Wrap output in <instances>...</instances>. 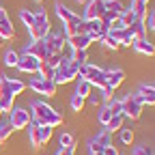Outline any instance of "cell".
I'll use <instances>...</instances> for the list:
<instances>
[{
  "label": "cell",
  "mask_w": 155,
  "mask_h": 155,
  "mask_svg": "<svg viewBox=\"0 0 155 155\" xmlns=\"http://www.w3.org/2000/svg\"><path fill=\"white\" fill-rule=\"evenodd\" d=\"M30 116H32V123L37 125H50V127H58L63 125V114L56 112L50 104L45 101H32L30 106Z\"/></svg>",
  "instance_id": "obj_1"
},
{
  "label": "cell",
  "mask_w": 155,
  "mask_h": 155,
  "mask_svg": "<svg viewBox=\"0 0 155 155\" xmlns=\"http://www.w3.org/2000/svg\"><path fill=\"white\" fill-rule=\"evenodd\" d=\"M78 78H80V80H86L93 88H99V91H104V88L108 86V84H106L104 69L95 67V65H91V63L80 65V69H78Z\"/></svg>",
  "instance_id": "obj_2"
},
{
  "label": "cell",
  "mask_w": 155,
  "mask_h": 155,
  "mask_svg": "<svg viewBox=\"0 0 155 155\" xmlns=\"http://www.w3.org/2000/svg\"><path fill=\"white\" fill-rule=\"evenodd\" d=\"M78 69H80V65L73 63L71 58H65L63 56L61 65L54 69V82L56 84H69V82L78 80Z\"/></svg>",
  "instance_id": "obj_3"
},
{
  "label": "cell",
  "mask_w": 155,
  "mask_h": 155,
  "mask_svg": "<svg viewBox=\"0 0 155 155\" xmlns=\"http://www.w3.org/2000/svg\"><path fill=\"white\" fill-rule=\"evenodd\" d=\"M30 32V39L32 41H37V39H45L48 32H50V19H48V13L43 9H39L35 13V24L28 28Z\"/></svg>",
  "instance_id": "obj_4"
},
{
  "label": "cell",
  "mask_w": 155,
  "mask_h": 155,
  "mask_svg": "<svg viewBox=\"0 0 155 155\" xmlns=\"http://www.w3.org/2000/svg\"><path fill=\"white\" fill-rule=\"evenodd\" d=\"M121 106H123V116H125V119H131V121H136V119H140V114H142V104H140V99H138V97H136V93L131 95H125L123 97V99H121Z\"/></svg>",
  "instance_id": "obj_5"
},
{
  "label": "cell",
  "mask_w": 155,
  "mask_h": 155,
  "mask_svg": "<svg viewBox=\"0 0 155 155\" xmlns=\"http://www.w3.org/2000/svg\"><path fill=\"white\" fill-rule=\"evenodd\" d=\"M58 84L54 80H43V78H30V91H35L37 95H45V97H54L56 95Z\"/></svg>",
  "instance_id": "obj_6"
},
{
  "label": "cell",
  "mask_w": 155,
  "mask_h": 155,
  "mask_svg": "<svg viewBox=\"0 0 155 155\" xmlns=\"http://www.w3.org/2000/svg\"><path fill=\"white\" fill-rule=\"evenodd\" d=\"M11 127L13 129H26L30 123H32V116H30V110L26 108H13L11 110Z\"/></svg>",
  "instance_id": "obj_7"
},
{
  "label": "cell",
  "mask_w": 155,
  "mask_h": 155,
  "mask_svg": "<svg viewBox=\"0 0 155 155\" xmlns=\"http://www.w3.org/2000/svg\"><path fill=\"white\" fill-rule=\"evenodd\" d=\"M13 104H15V95L9 91L7 75H0V108H2V112H11Z\"/></svg>",
  "instance_id": "obj_8"
},
{
  "label": "cell",
  "mask_w": 155,
  "mask_h": 155,
  "mask_svg": "<svg viewBox=\"0 0 155 155\" xmlns=\"http://www.w3.org/2000/svg\"><path fill=\"white\" fill-rule=\"evenodd\" d=\"M39 65H41V61H39L37 56H32V54H26V52L19 56V61H17V69L22 73H30V75H37Z\"/></svg>",
  "instance_id": "obj_9"
},
{
  "label": "cell",
  "mask_w": 155,
  "mask_h": 155,
  "mask_svg": "<svg viewBox=\"0 0 155 155\" xmlns=\"http://www.w3.org/2000/svg\"><path fill=\"white\" fill-rule=\"evenodd\" d=\"M45 45L50 50V54H63V48L67 45V37L63 32H48L45 37Z\"/></svg>",
  "instance_id": "obj_10"
},
{
  "label": "cell",
  "mask_w": 155,
  "mask_h": 155,
  "mask_svg": "<svg viewBox=\"0 0 155 155\" xmlns=\"http://www.w3.org/2000/svg\"><path fill=\"white\" fill-rule=\"evenodd\" d=\"M104 13H106L104 0H88L82 19H86V22H93V19H101V17H104Z\"/></svg>",
  "instance_id": "obj_11"
},
{
  "label": "cell",
  "mask_w": 155,
  "mask_h": 155,
  "mask_svg": "<svg viewBox=\"0 0 155 155\" xmlns=\"http://www.w3.org/2000/svg\"><path fill=\"white\" fill-rule=\"evenodd\" d=\"M104 75H106V84H108L112 91H116V88L123 84V80H125V71H123L121 67H110V69H104Z\"/></svg>",
  "instance_id": "obj_12"
},
{
  "label": "cell",
  "mask_w": 155,
  "mask_h": 155,
  "mask_svg": "<svg viewBox=\"0 0 155 155\" xmlns=\"http://www.w3.org/2000/svg\"><path fill=\"white\" fill-rule=\"evenodd\" d=\"M24 52H26V54L37 56L41 63H43V61H48V58L52 56V54H50V50H48V45H45V39H37V41H32Z\"/></svg>",
  "instance_id": "obj_13"
},
{
  "label": "cell",
  "mask_w": 155,
  "mask_h": 155,
  "mask_svg": "<svg viewBox=\"0 0 155 155\" xmlns=\"http://www.w3.org/2000/svg\"><path fill=\"white\" fill-rule=\"evenodd\" d=\"M108 35V24H104L101 19H93V22H88V37H91V41H99L101 43V39Z\"/></svg>",
  "instance_id": "obj_14"
},
{
  "label": "cell",
  "mask_w": 155,
  "mask_h": 155,
  "mask_svg": "<svg viewBox=\"0 0 155 155\" xmlns=\"http://www.w3.org/2000/svg\"><path fill=\"white\" fill-rule=\"evenodd\" d=\"M56 15H58V19H61L63 24H67V22H73V24H80V22H82V17L78 15L75 11H71L69 7H65V5H61V2L56 5Z\"/></svg>",
  "instance_id": "obj_15"
},
{
  "label": "cell",
  "mask_w": 155,
  "mask_h": 155,
  "mask_svg": "<svg viewBox=\"0 0 155 155\" xmlns=\"http://www.w3.org/2000/svg\"><path fill=\"white\" fill-rule=\"evenodd\" d=\"M136 97L140 99L142 106H155V86L153 84H142L136 93Z\"/></svg>",
  "instance_id": "obj_16"
},
{
  "label": "cell",
  "mask_w": 155,
  "mask_h": 155,
  "mask_svg": "<svg viewBox=\"0 0 155 155\" xmlns=\"http://www.w3.org/2000/svg\"><path fill=\"white\" fill-rule=\"evenodd\" d=\"M108 35H110L119 45H123V48H131V45H134V37H131V32H129L127 28H121V30H108Z\"/></svg>",
  "instance_id": "obj_17"
},
{
  "label": "cell",
  "mask_w": 155,
  "mask_h": 155,
  "mask_svg": "<svg viewBox=\"0 0 155 155\" xmlns=\"http://www.w3.org/2000/svg\"><path fill=\"white\" fill-rule=\"evenodd\" d=\"M67 43L71 45V50H88V45L93 43L88 35H75V37H69Z\"/></svg>",
  "instance_id": "obj_18"
},
{
  "label": "cell",
  "mask_w": 155,
  "mask_h": 155,
  "mask_svg": "<svg viewBox=\"0 0 155 155\" xmlns=\"http://www.w3.org/2000/svg\"><path fill=\"white\" fill-rule=\"evenodd\" d=\"M147 9H149V0H131V11L138 22L147 19Z\"/></svg>",
  "instance_id": "obj_19"
},
{
  "label": "cell",
  "mask_w": 155,
  "mask_h": 155,
  "mask_svg": "<svg viewBox=\"0 0 155 155\" xmlns=\"http://www.w3.org/2000/svg\"><path fill=\"white\" fill-rule=\"evenodd\" d=\"M134 50L138 54H144V56H155V43H151L149 39H138V41H134Z\"/></svg>",
  "instance_id": "obj_20"
},
{
  "label": "cell",
  "mask_w": 155,
  "mask_h": 155,
  "mask_svg": "<svg viewBox=\"0 0 155 155\" xmlns=\"http://www.w3.org/2000/svg\"><path fill=\"white\" fill-rule=\"evenodd\" d=\"M127 30L131 32L134 41H138V39H147V26H144V22H134L131 26H127Z\"/></svg>",
  "instance_id": "obj_21"
},
{
  "label": "cell",
  "mask_w": 155,
  "mask_h": 155,
  "mask_svg": "<svg viewBox=\"0 0 155 155\" xmlns=\"http://www.w3.org/2000/svg\"><path fill=\"white\" fill-rule=\"evenodd\" d=\"M28 136H30V144L35 147V149H41L43 144H41V131H39V125L37 123H30L28 125Z\"/></svg>",
  "instance_id": "obj_22"
},
{
  "label": "cell",
  "mask_w": 155,
  "mask_h": 155,
  "mask_svg": "<svg viewBox=\"0 0 155 155\" xmlns=\"http://www.w3.org/2000/svg\"><path fill=\"white\" fill-rule=\"evenodd\" d=\"M123 123H125V116H123V114H114L112 119L108 121L106 129H108L110 134H114V131H121V129H123Z\"/></svg>",
  "instance_id": "obj_23"
},
{
  "label": "cell",
  "mask_w": 155,
  "mask_h": 155,
  "mask_svg": "<svg viewBox=\"0 0 155 155\" xmlns=\"http://www.w3.org/2000/svg\"><path fill=\"white\" fill-rule=\"evenodd\" d=\"M13 35H15V30H13L11 19H9V17H5L2 22H0V39H11Z\"/></svg>",
  "instance_id": "obj_24"
},
{
  "label": "cell",
  "mask_w": 155,
  "mask_h": 155,
  "mask_svg": "<svg viewBox=\"0 0 155 155\" xmlns=\"http://www.w3.org/2000/svg\"><path fill=\"white\" fill-rule=\"evenodd\" d=\"M37 75L39 78H43V80H54V67L50 65V63H41L39 65V71H37Z\"/></svg>",
  "instance_id": "obj_25"
},
{
  "label": "cell",
  "mask_w": 155,
  "mask_h": 155,
  "mask_svg": "<svg viewBox=\"0 0 155 155\" xmlns=\"http://www.w3.org/2000/svg\"><path fill=\"white\" fill-rule=\"evenodd\" d=\"M95 140H97V144H99L101 149H104V147H110V144H112V134H110L108 129H101L99 134L95 136Z\"/></svg>",
  "instance_id": "obj_26"
},
{
  "label": "cell",
  "mask_w": 155,
  "mask_h": 155,
  "mask_svg": "<svg viewBox=\"0 0 155 155\" xmlns=\"http://www.w3.org/2000/svg\"><path fill=\"white\" fill-rule=\"evenodd\" d=\"M7 84H9V91H11L13 95L24 93V88H26V84H24L22 80H15V78H7Z\"/></svg>",
  "instance_id": "obj_27"
},
{
  "label": "cell",
  "mask_w": 155,
  "mask_h": 155,
  "mask_svg": "<svg viewBox=\"0 0 155 155\" xmlns=\"http://www.w3.org/2000/svg\"><path fill=\"white\" fill-rule=\"evenodd\" d=\"M112 116H114V114H112V110H110V108L104 104V106L99 108V114H97V121H99V123L106 127V125H108V121L112 119Z\"/></svg>",
  "instance_id": "obj_28"
},
{
  "label": "cell",
  "mask_w": 155,
  "mask_h": 155,
  "mask_svg": "<svg viewBox=\"0 0 155 155\" xmlns=\"http://www.w3.org/2000/svg\"><path fill=\"white\" fill-rule=\"evenodd\" d=\"M69 104H71V110H73V112H82V110H84V106H86V99H84V97H80V95H75V93H73V95H71V101H69Z\"/></svg>",
  "instance_id": "obj_29"
},
{
  "label": "cell",
  "mask_w": 155,
  "mask_h": 155,
  "mask_svg": "<svg viewBox=\"0 0 155 155\" xmlns=\"http://www.w3.org/2000/svg\"><path fill=\"white\" fill-rule=\"evenodd\" d=\"M71 61L78 63V65H86V63H88V52H86V50H73Z\"/></svg>",
  "instance_id": "obj_30"
},
{
  "label": "cell",
  "mask_w": 155,
  "mask_h": 155,
  "mask_svg": "<svg viewBox=\"0 0 155 155\" xmlns=\"http://www.w3.org/2000/svg\"><path fill=\"white\" fill-rule=\"evenodd\" d=\"M93 93V86L86 82V80H80V82H78V88H75V95H80V97H84V99H86V97Z\"/></svg>",
  "instance_id": "obj_31"
},
{
  "label": "cell",
  "mask_w": 155,
  "mask_h": 155,
  "mask_svg": "<svg viewBox=\"0 0 155 155\" xmlns=\"http://www.w3.org/2000/svg\"><path fill=\"white\" fill-rule=\"evenodd\" d=\"M17 61H19V54L15 50H7L5 52V65L7 67H17Z\"/></svg>",
  "instance_id": "obj_32"
},
{
  "label": "cell",
  "mask_w": 155,
  "mask_h": 155,
  "mask_svg": "<svg viewBox=\"0 0 155 155\" xmlns=\"http://www.w3.org/2000/svg\"><path fill=\"white\" fill-rule=\"evenodd\" d=\"M121 22H123V26L127 28V26H131L134 22H138V19H136V15H134L131 9H123V13H121Z\"/></svg>",
  "instance_id": "obj_33"
},
{
  "label": "cell",
  "mask_w": 155,
  "mask_h": 155,
  "mask_svg": "<svg viewBox=\"0 0 155 155\" xmlns=\"http://www.w3.org/2000/svg\"><path fill=\"white\" fill-rule=\"evenodd\" d=\"M39 131H41V144H48V142L52 140L54 127H50V125H39Z\"/></svg>",
  "instance_id": "obj_34"
},
{
  "label": "cell",
  "mask_w": 155,
  "mask_h": 155,
  "mask_svg": "<svg viewBox=\"0 0 155 155\" xmlns=\"http://www.w3.org/2000/svg\"><path fill=\"white\" fill-rule=\"evenodd\" d=\"M58 142H61L63 149H69V147H75V140L71 134H61V138H58Z\"/></svg>",
  "instance_id": "obj_35"
},
{
  "label": "cell",
  "mask_w": 155,
  "mask_h": 155,
  "mask_svg": "<svg viewBox=\"0 0 155 155\" xmlns=\"http://www.w3.org/2000/svg\"><path fill=\"white\" fill-rule=\"evenodd\" d=\"M63 35L69 39V37H75L78 35V24H73V22H67V24H63Z\"/></svg>",
  "instance_id": "obj_36"
},
{
  "label": "cell",
  "mask_w": 155,
  "mask_h": 155,
  "mask_svg": "<svg viewBox=\"0 0 155 155\" xmlns=\"http://www.w3.org/2000/svg\"><path fill=\"white\" fill-rule=\"evenodd\" d=\"M19 17H22V22H24L26 28H30V26L35 24V13H30V11H26V9L19 13Z\"/></svg>",
  "instance_id": "obj_37"
},
{
  "label": "cell",
  "mask_w": 155,
  "mask_h": 155,
  "mask_svg": "<svg viewBox=\"0 0 155 155\" xmlns=\"http://www.w3.org/2000/svg\"><path fill=\"white\" fill-rule=\"evenodd\" d=\"M11 131H13V127H11V123H2L0 125V144H2L9 136H11Z\"/></svg>",
  "instance_id": "obj_38"
},
{
  "label": "cell",
  "mask_w": 155,
  "mask_h": 155,
  "mask_svg": "<svg viewBox=\"0 0 155 155\" xmlns=\"http://www.w3.org/2000/svg\"><path fill=\"white\" fill-rule=\"evenodd\" d=\"M121 142L127 144V147L134 144V131L131 129H121Z\"/></svg>",
  "instance_id": "obj_39"
},
{
  "label": "cell",
  "mask_w": 155,
  "mask_h": 155,
  "mask_svg": "<svg viewBox=\"0 0 155 155\" xmlns=\"http://www.w3.org/2000/svg\"><path fill=\"white\" fill-rule=\"evenodd\" d=\"M106 106L112 110V114H123V112H121V110H123V106H121V99H112V101H108Z\"/></svg>",
  "instance_id": "obj_40"
},
{
  "label": "cell",
  "mask_w": 155,
  "mask_h": 155,
  "mask_svg": "<svg viewBox=\"0 0 155 155\" xmlns=\"http://www.w3.org/2000/svg\"><path fill=\"white\" fill-rule=\"evenodd\" d=\"M101 43H104V48H108V50H116V48H121V45H119V43H116L114 39L110 37V35H106V37L101 39Z\"/></svg>",
  "instance_id": "obj_41"
},
{
  "label": "cell",
  "mask_w": 155,
  "mask_h": 155,
  "mask_svg": "<svg viewBox=\"0 0 155 155\" xmlns=\"http://www.w3.org/2000/svg\"><path fill=\"white\" fill-rule=\"evenodd\" d=\"M144 26H147L149 30H153V32H155V11H151V13H149V17L144 19Z\"/></svg>",
  "instance_id": "obj_42"
},
{
  "label": "cell",
  "mask_w": 155,
  "mask_h": 155,
  "mask_svg": "<svg viewBox=\"0 0 155 155\" xmlns=\"http://www.w3.org/2000/svg\"><path fill=\"white\" fill-rule=\"evenodd\" d=\"M151 153H153V151H151L147 144H140V147H136V149H134L131 155H151Z\"/></svg>",
  "instance_id": "obj_43"
},
{
  "label": "cell",
  "mask_w": 155,
  "mask_h": 155,
  "mask_svg": "<svg viewBox=\"0 0 155 155\" xmlns=\"http://www.w3.org/2000/svg\"><path fill=\"white\" fill-rule=\"evenodd\" d=\"M104 155H119V151H116V147L114 144H110V147H104V151H101Z\"/></svg>",
  "instance_id": "obj_44"
},
{
  "label": "cell",
  "mask_w": 155,
  "mask_h": 155,
  "mask_svg": "<svg viewBox=\"0 0 155 155\" xmlns=\"http://www.w3.org/2000/svg\"><path fill=\"white\" fill-rule=\"evenodd\" d=\"M88 147H91V153H101V151H104L99 144H97V140H95V138L91 140V144H88Z\"/></svg>",
  "instance_id": "obj_45"
},
{
  "label": "cell",
  "mask_w": 155,
  "mask_h": 155,
  "mask_svg": "<svg viewBox=\"0 0 155 155\" xmlns=\"http://www.w3.org/2000/svg\"><path fill=\"white\" fill-rule=\"evenodd\" d=\"M56 155H75V147H69V149H61Z\"/></svg>",
  "instance_id": "obj_46"
},
{
  "label": "cell",
  "mask_w": 155,
  "mask_h": 155,
  "mask_svg": "<svg viewBox=\"0 0 155 155\" xmlns=\"http://www.w3.org/2000/svg\"><path fill=\"white\" fill-rule=\"evenodd\" d=\"M5 17H9V15H7V11H5L2 7H0V22H2V19H5Z\"/></svg>",
  "instance_id": "obj_47"
},
{
  "label": "cell",
  "mask_w": 155,
  "mask_h": 155,
  "mask_svg": "<svg viewBox=\"0 0 155 155\" xmlns=\"http://www.w3.org/2000/svg\"><path fill=\"white\" fill-rule=\"evenodd\" d=\"M91 155H104V153H91Z\"/></svg>",
  "instance_id": "obj_48"
},
{
  "label": "cell",
  "mask_w": 155,
  "mask_h": 155,
  "mask_svg": "<svg viewBox=\"0 0 155 155\" xmlns=\"http://www.w3.org/2000/svg\"><path fill=\"white\" fill-rule=\"evenodd\" d=\"M75 2H84V0H75Z\"/></svg>",
  "instance_id": "obj_49"
},
{
  "label": "cell",
  "mask_w": 155,
  "mask_h": 155,
  "mask_svg": "<svg viewBox=\"0 0 155 155\" xmlns=\"http://www.w3.org/2000/svg\"><path fill=\"white\" fill-rule=\"evenodd\" d=\"M0 116H2V108H0Z\"/></svg>",
  "instance_id": "obj_50"
},
{
  "label": "cell",
  "mask_w": 155,
  "mask_h": 155,
  "mask_svg": "<svg viewBox=\"0 0 155 155\" xmlns=\"http://www.w3.org/2000/svg\"><path fill=\"white\" fill-rule=\"evenodd\" d=\"M151 155H155V151H153V153H151Z\"/></svg>",
  "instance_id": "obj_51"
},
{
  "label": "cell",
  "mask_w": 155,
  "mask_h": 155,
  "mask_svg": "<svg viewBox=\"0 0 155 155\" xmlns=\"http://www.w3.org/2000/svg\"><path fill=\"white\" fill-rule=\"evenodd\" d=\"M37 2H41V0H37Z\"/></svg>",
  "instance_id": "obj_52"
}]
</instances>
